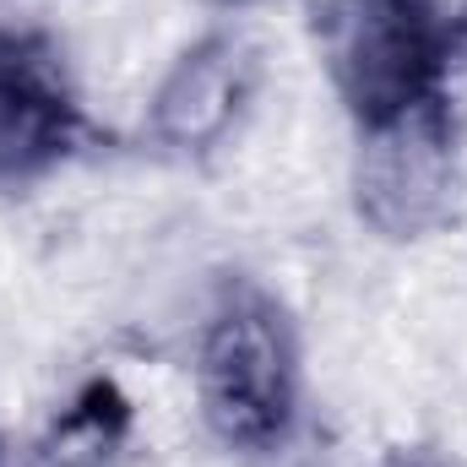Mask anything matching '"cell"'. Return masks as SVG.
Returning a JSON list of instances; mask_svg holds the SVG:
<instances>
[{
    "mask_svg": "<svg viewBox=\"0 0 467 467\" xmlns=\"http://www.w3.org/2000/svg\"><path fill=\"white\" fill-rule=\"evenodd\" d=\"M207 5H223V11H244V5H261V0H207Z\"/></svg>",
    "mask_w": 467,
    "mask_h": 467,
    "instance_id": "8",
    "label": "cell"
},
{
    "mask_svg": "<svg viewBox=\"0 0 467 467\" xmlns=\"http://www.w3.org/2000/svg\"><path fill=\"white\" fill-rule=\"evenodd\" d=\"M316 49L358 130L446 93V22L430 0H321Z\"/></svg>",
    "mask_w": 467,
    "mask_h": 467,
    "instance_id": "2",
    "label": "cell"
},
{
    "mask_svg": "<svg viewBox=\"0 0 467 467\" xmlns=\"http://www.w3.org/2000/svg\"><path fill=\"white\" fill-rule=\"evenodd\" d=\"M82 130V109L55 44L0 33V191L44 180Z\"/></svg>",
    "mask_w": 467,
    "mask_h": 467,
    "instance_id": "5",
    "label": "cell"
},
{
    "mask_svg": "<svg viewBox=\"0 0 467 467\" xmlns=\"http://www.w3.org/2000/svg\"><path fill=\"white\" fill-rule=\"evenodd\" d=\"M196 402L229 451H272L299 419V332L283 299L229 277L196 337Z\"/></svg>",
    "mask_w": 467,
    "mask_h": 467,
    "instance_id": "1",
    "label": "cell"
},
{
    "mask_svg": "<svg viewBox=\"0 0 467 467\" xmlns=\"http://www.w3.org/2000/svg\"><path fill=\"white\" fill-rule=\"evenodd\" d=\"M380 467H441L435 457H424V451H397V457H386Z\"/></svg>",
    "mask_w": 467,
    "mask_h": 467,
    "instance_id": "7",
    "label": "cell"
},
{
    "mask_svg": "<svg viewBox=\"0 0 467 467\" xmlns=\"http://www.w3.org/2000/svg\"><path fill=\"white\" fill-rule=\"evenodd\" d=\"M125 419H130L125 397H119L109 380H93V386L71 402V413L55 424V435L44 441L38 467H99L119 446Z\"/></svg>",
    "mask_w": 467,
    "mask_h": 467,
    "instance_id": "6",
    "label": "cell"
},
{
    "mask_svg": "<svg viewBox=\"0 0 467 467\" xmlns=\"http://www.w3.org/2000/svg\"><path fill=\"white\" fill-rule=\"evenodd\" d=\"M255 82H261V55L244 33L218 27V33L185 44L147 104L152 141L174 158L218 152L239 130L244 109L255 104Z\"/></svg>",
    "mask_w": 467,
    "mask_h": 467,
    "instance_id": "4",
    "label": "cell"
},
{
    "mask_svg": "<svg viewBox=\"0 0 467 467\" xmlns=\"http://www.w3.org/2000/svg\"><path fill=\"white\" fill-rule=\"evenodd\" d=\"M462 185V136L446 93L402 109L386 125L358 130L353 152V207L380 239L435 234Z\"/></svg>",
    "mask_w": 467,
    "mask_h": 467,
    "instance_id": "3",
    "label": "cell"
}]
</instances>
